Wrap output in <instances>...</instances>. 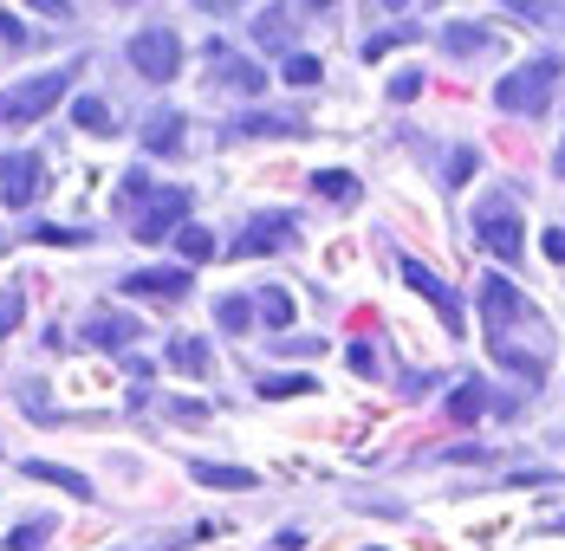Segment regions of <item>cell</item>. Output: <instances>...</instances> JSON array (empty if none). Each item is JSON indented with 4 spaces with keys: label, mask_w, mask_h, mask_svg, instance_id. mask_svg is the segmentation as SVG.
<instances>
[{
    "label": "cell",
    "mask_w": 565,
    "mask_h": 551,
    "mask_svg": "<svg viewBox=\"0 0 565 551\" xmlns=\"http://www.w3.org/2000/svg\"><path fill=\"white\" fill-rule=\"evenodd\" d=\"M559 78H565V65L546 53V58H533V65H520L513 78H501V85H494V105L513 110V117H540V110L553 105Z\"/></svg>",
    "instance_id": "cell-1"
},
{
    "label": "cell",
    "mask_w": 565,
    "mask_h": 551,
    "mask_svg": "<svg viewBox=\"0 0 565 551\" xmlns=\"http://www.w3.org/2000/svg\"><path fill=\"white\" fill-rule=\"evenodd\" d=\"M72 78H78V65H58V72H40V78H26V85L0 91V123H40L53 105H65Z\"/></svg>",
    "instance_id": "cell-2"
},
{
    "label": "cell",
    "mask_w": 565,
    "mask_h": 551,
    "mask_svg": "<svg viewBox=\"0 0 565 551\" xmlns=\"http://www.w3.org/2000/svg\"><path fill=\"white\" fill-rule=\"evenodd\" d=\"M475 234H481V247H488L494 260H520V247H526V234H520V208H513L508 195H488V202L475 208Z\"/></svg>",
    "instance_id": "cell-3"
},
{
    "label": "cell",
    "mask_w": 565,
    "mask_h": 551,
    "mask_svg": "<svg viewBox=\"0 0 565 551\" xmlns=\"http://www.w3.org/2000/svg\"><path fill=\"white\" fill-rule=\"evenodd\" d=\"M130 65H137V78H150V85H170L175 65H182L175 33H170V26H143V33L130 40Z\"/></svg>",
    "instance_id": "cell-4"
},
{
    "label": "cell",
    "mask_w": 565,
    "mask_h": 551,
    "mask_svg": "<svg viewBox=\"0 0 565 551\" xmlns=\"http://www.w3.org/2000/svg\"><path fill=\"white\" fill-rule=\"evenodd\" d=\"M182 227H189V188H157L137 215V240L157 247V240H175Z\"/></svg>",
    "instance_id": "cell-5"
},
{
    "label": "cell",
    "mask_w": 565,
    "mask_h": 551,
    "mask_svg": "<svg viewBox=\"0 0 565 551\" xmlns=\"http://www.w3.org/2000/svg\"><path fill=\"white\" fill-rule=\"evenodd\" d=\"M520 312H526V299L513 292V279H501V273L481 279V318H488V331H494V344L508 337V325L520 318Z\"/></svg>",
    "instance_id": "cell-6"
},
{
    "label": "cell",
    "mask_w": 565,
    "mask_h": 551,
    "mask_svg": "<svg viewBox=\"0 0 565 551\" xmlns=\"http://www.w3.org/2000/svg\"><path fill=\"white\" fill-rule=\"evenodd\" d=\"M403 285H409L416 299H429V305L443 312V325H449V331H461V299H455L449 285H443V279L423 267V260H403Z\"/></svg>",
    "instance_id": "cell-7"
},
{
    "label": "cell",
    "mask_w": 565,
    "mask_h": 551,
    "mask_svg": "<svg viewBox=\"0 0 565 551\" xmlns=\"http://www.w3.org/2000/svg\"><path fill=\"white\" fill-rule=\"evenodd\" d=\"M40 175H46V163H40L33 150H20V156H0V195H7L13 208H26V202L40 195Z\"/></svg>",
    "instance_id": "cell-8"
},
{
    "label": "cell",
    "mask_w": 565,
    "mask_h": 551,
    "mask_svg": "<svg viewBox=\"0 0 565 551\" xmlns=\"http://www.w3.org/2000/svg\"><path fill=\"white\" fill-rule=\"evenodd\" d=\"M124 292H137V299H182V292H189V267H150V273H130L124 279Z\"/></svg>",
    "instance_id": "cell-9"
},
{
    "label": "cell",
    "mask_w": 565,
    "mask_h": 551,
    "mask_svg": "<svg viewBox=\"0 0 565 551\" xmlns=\"http://www.w3.org/2000/svg\"><path fill=\"white\" fill-rule=\"evenodd\" d=\"M292 215H254L247 220V240H241V253H280L286 240H292Z\"/></svg>",
    "instance_id": "cell-10"
},
{
    "label": "cell",
    "mask_w": 565,
    "mask_h": 551,
    "mask_svg": "<svg viewBox=\"0 0 565 551\" xmlns=\"http://www.w3.org/2000/svg\"><path fill=\"white\" fill-rule=\"evenodd\" d=\"M209 58L222 65V85H227V91H254V98L267 91V72H260L254 58H234L227 46H209Z\"/></svg>",
    "instance_id": "cell-11"
},
{
    "label": "cell",
    "mask_w": 565,
    "mask_h": 551,
    "mask_svg": "<svg viewBox=\"0 0 565 551\" xmlns=\"http://www.w3.org/2000/svg\"><path fill=\"white\" fill-rule=\"evenodd\" d=\"M26 480H46V487H58V494H72V499H92V494H98L78 467H58V461H26Z\"/></svg>",
    "instance_id": "cell-12"
},
{
    "label": "cell",
    "mask_w": 565,
    "mask_h": 551,
    "mask_svg": "<svg viewBox=\"0 0 565 551\" xmlns=\"http://www.w3.org/2000/svg\"><path fill=\"white\" fill-rule=\"evenodd\" d=\"M143 150H157V156H175V150H182V117H175V110H157V117L143 123Z\"/></svg>",
    "instance_id": "cell-13"
},
{
    "label": "cell",
    "mask_w": 565,
    "mask_h": 551,
    "mask_svg": "<svg viewBox=\"0 0 565 551\" xmlns=\"http://www.w3.org/2000/svg\"><path fill=\"white\" fill-rule=\"evenodd\" d=\"M170 364L182 370V377H209V370H215V357H209V344H202V337H175Z\"/></svg>",
    "instance_id": "cell-14"
},
{
    "label": "cell",
    "mask_w": 565,
    "mask_h": 551,
    "mask_svg": "<svg viewBox=\"0 0 565 551\" xmlns=\"http://www.w3.org/2000/svg\"><path fill=\"white\" fill-rule=\"evenodd\" d=\"M195 480H202V487H222V494H247V487H254L247 467H222V461H195Z\"/></svg>",
    "instance_id": "cell-15"
},
{
    "label": "cell",
    "mask_w": 565,
    "mask_h": 551,
    "mask_svg": "<svg viewBox=\"0 0 565 551\" xmlns=\"http://www.w3.org/2000/svg\"><path fill=\"white\" fill-rule=\"evenodd\" d=\"M130 337H137L130 318H117V312H92V344H105V350H130Z\"/></svg>",
    "instance_id": "cell-16"
},
{
    "label": "cell",
    "mask_w": 565,
    "mask_h": 551,
    "mask_svg": "<svg viewBox=\"0 0 565 551\" xmlns=\"http://www.w3.org/2000/svg\"><path fill=\"white\" fill-rule=\"evenodd\" d=\"M72 123L92 130V137H111V105L105 98H72Z\"/></svg>",
    "instance_id": "cell-17"
},
{
    "label": "cell",
    "mask_w": 565,
    "mask_h": 551,
    "mask_svg": "<svg viewBox=\"0 0 565 551\" xmlns=\"http://www.w3.org/2000/svg\"><path fill=\"white\" fill-rule=\"evenodd\" d=\"M175 247H182V260H189V267H195V260H215V234H209V227H182V234H175Z\"/></svg>",
    "instance_id": "cell-18"
},
{
    "label": "cell",
    "mask_w": 565,
    "mask_h": 551,
    "mask_svg": "<svg viewBox=\"0 0 565 551\" xmlns=\"http://www.w3.org/2000/svg\"><path fill=\"white\" fill-rule=\"evenodd\" d=\"M260 318H267L274 331H286V325H292V299H286L280 285H260Z\"/></svg>",
    "instance_id": "cell-19"
},
{
    "label": "cell",
    "mask_w": 565,
    "mask_h": 551,
    "mask_svg": "<svg viewBox=\"0 0 565 551\" xmlns=\"http://www.w3.org/2000/svg\"><path fill=\"white\" fill-rule=\"evenodd\" d=\"M481 409H488V396H481V383H461V389L449 396V415H455V422H475Z\"/></svg>",
    "instance_id": "cell-20"
},
{
    "label": "cell",
    "mask_w": 565,
    "mask_h": 551,
    "mask_svg": "<svg viewBox=\"0 0 565 551\" xmlns=\"http://www.w3.org/2000/svg\"><path fill=\"white\" fill-rule=\"evenodd\" d=\"M319 78H326V65H319L312 53H292V58H286V85H299V91H306V85H319Z\"/></svg>",
    "instance_id": "cell-21"
},
{
    "label": "cell",
    "mask_w": 565,
    "mask_h": 551,
    "mask_svg": "<svg viewBox=\"0 0 565 551\" xmlns=\"http://www.w3.org/2000/svg\"><path fill=\"white\" fill-rule=\"evenodd\" d=\"M234 130H241V137H286V130H299V123H292V117H254V110H247Z\"/></svg>",
    "instance_id": "cell-22"
},
{
    "label": "cell",
    "mask_w": 565,
    "mask_h": 551,
    "mask_svg": "<svg viewBox=\"0 0 565 551\" xmlns=\"http://www.w3.org/2000/svg\"><path fill=\"white\" fill-rule=\"evenodd\" d=\"M443 46H449L455 58H461V53H481V46H488V33H481V26H449V33H443Z\"/></svg>",
    "instance_id": "cell-23"
},
{
    "label": "cell",
    "mask_w": 565,
    "mask_h": 551,
    "mask_svg": "<svg viewBox=\"0 0 565 551\" xmlns=\"http://www.w3.org/2000/svg\"><path fill=\"white\" fill-rule=\"evenodd\" d=\"M299 389H319V383H312V377H267L260 396H267V402H286V396H299Z\"/></svg>",
    "instance_id": "cell-24"
},
{
    "label": "cell",
    "mask_w": 565,
    "mask_h": 551,
    "mask_svg": "<svg viewBox=\"0 0 565 551\" xmlns=\"http://www.w3.org/2000/svg\"><path fill=\"white\" fill-rule=\"evenodd\" d=\"M46 539H53V526H46V519H26V526L13 532V551H40Z\"/></svg>",
    "instance_id": "cell-25"
},
{
    "label": "cell",
    "mask_w": 565,
    "mask_h": 551,
    "mask_svg": "<svg viewBox=\"0 0 565 551\" xmlns=\"http://www.w3.org/2000/svg\"><path fill=\"white\" fill-rule=\"evenodd\" d=\"M312 188H319V195H332V202H344V195H351V175H344V169H319V175H312Z\"/></svg>",
    "instance_id": "cell-26"
},
{
    "label": "cell",
    "mask_w": 565,
    "mask_h": 551,
    "mask_svg": "<svg viewBox=\"0 0 565 551\" xmlns=\"http://www.w3.org/2000/svg\"><path fill=\"white\" fill-rule=\"evenodd\" d=\"M215 318H222L227 331H247V318H254V305H247V299H222V305H215Z\"/></svg>",
    "instance_id": "cell-27"
},
{
    "label": "cell",
    "mask_w": 565,
    "mask_h": 551,
    "mask_svg": "<svg viewBox=\"0 0 565 551\" xmlns=\"http://www.w3.org/2000/svg\"><path fill=\"white\" fill-rule=\"evenodd\" d=\"M20 312H26V299H20V292L7 285V292H0V337H7V331L20 325Z\"/></svg>",
    "instance_id": "cell-28"
},
{
    "label": "cell",
    "mask_w": 565,
    "mask_h": 551,
    "mask_svg": "<svg viewBox=\"0 0 565 551\" xmlns=\"http://www.w3.org/2000/svg\"><path fill=\"white\" fill-rule=\"evenodd\" d=\"M33 240H46V247H78L85 234H78V227H53V220H46V227H33Z\"/></svg>",
    "instance_id": "cell-29"
},
{
    "label": "cell",
    "mask_w": 565,
    "mask_h": 551,
    "mask_svg": "<svg viewBox=\"0 0 565 551\" xmlns=\"http://www.w3.org/2000/svg\"><path fill=\"white\" fill-rule=\"evenodd\" d=\"M344 364H351L358 377H371V370H377V350H371V344H351V350H344Z\"/></svg>",
    "instance_id": "cell-30"
},
{
    "label": "cell",
    "mask_w": 565,
    "mask_h": 551,
    "mask_svg": "<svg viewBox=\"0 0 565 551\" xmlns=\"http://www.w3.org/2000/svg\"><path fill=\"white\" fill-rule=\"evenodd\" d=\"M475 175V150H449V182H468Z\"/></svg>",
    "instance_id": "cell-31"
},
{
    "label": "cell",
    "mask_w": 565,
    "mask_h": 551,
    "mask_svg": "<svg viewBox=\"0 0 565 551\" xmlns=\"http://www.w3.org/2000/svg\"><path fill=\"white\" fill-rule=\"evenodd\" d=\"M423 91V72H403V78H391V98L403 105V98H416Z\"/></svg>",
    "instance_id": "cell-32"
},
{
    "label": "cell",
    "mask_w": 565,
    "mask_h": 551,
    "mask_svg": "<svg viewBox=\"0 0 565 551\" xmlns=\"http://www.w3.org/2000/svg\"><path fill=\"white\" fill-rule=\"evenodd\" d=\"M546 260H559V267H565V220L546 227Z\"/></svg>",
    "instance_id": "cell-33"
},
{
    "label": "cell",
    "mask_w": 565,
    "mask_h": 551,
    "mask_svg": "<svg viewBox=\"0 0 565 551\" xmlns=\"http://www.w3.org/2000/svg\"><path fill=\"white\" fill-rule=\"evenodd\" d=\"M0 33H7V46H20V40H26V33H20V20H13V13H0Z\"/></svg>",
    "instance_id": "cell-34"
},
{
    "label": "cell",
    "mask_w": 565,
    "mask_h": 551,
    "mask_svg": "<svg viewBox=\"0 0 565 551\" xmlns=\"http://www.w3.org/2000/svg\"><path fill=\"white\" fill-rule=\"evenodd\" d=\"M559 175H565V143H559Z\"/></svg>",
    "instance_id": "cell-35"
},
{
    "label": "cell",
    "mask_w": 565,
    "mask_h": 551,
    "mask_svg": "<svg viewBox=\"0 0 565 551\" xmlns=\"http://www.w3.org/2000/svg\"><path fill=\"white\" fill-rule=\"evenodd\" d=\"M553 532H565V519H553Z\"/></svg>",
    "instance_id": "cell-36"
}]
</instances>
